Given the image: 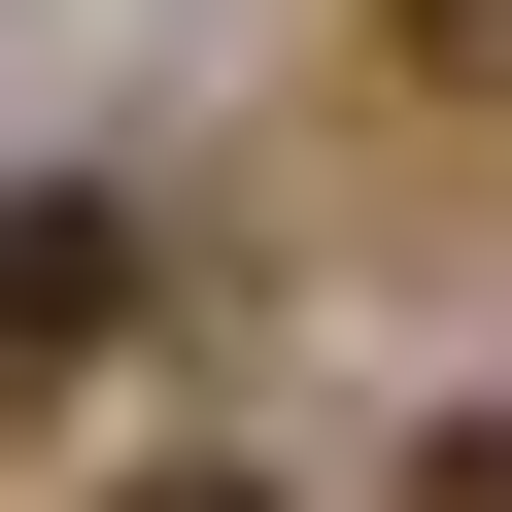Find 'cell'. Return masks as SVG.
I'll use <instances>...</instances> for the list:
<instances>
[{"instance_id":"1","label":"cell","mask_w":512,"mask_h":512,"mask_svg":"<svg viewBox=\"0 0 512 512\" xmlns=\"http://www.w3.org/2000/svg\"><path fill=\"white\" fill-rule=\"evenodd\" d=\"M103 342H137V205H103V171H0V410L103 376Z\"/></svg>"},{"instance_id":"2","label":"cell","mask_w":512,"mask_h":512,"mask_svg":"<svg viewBox=\"0 0 512 512\" xmlns=\"http://www.w3.org/2000/svg\"><path fill=\"white\" fill-rule=\"evenodd\" d=\"M410 512H512V410H444V444H410Z\"/></svg>"},{"instance_id":"3","label":"cell","mask_w":512,"mask_h":512,"mask_svg":"<svg viewBox=\"0 0 512 512\" xmlns=\"http://www.w3.org/2000/svg\"><path fill=\"white\" fill-rule=\"evenodd\" d=\"M410 69H512V0H410Z\"/></svg>"},{"instance_id":"4","label":"cell","mask_w":512,"mask_h":512,"mask_svg":"<svg viewBox=\"0 0 512 512\" xmlns=\"http://www.w3.org/2000/svg\"><path fill=\"white\" fill-rule=\"evenodd\" d=\"M103 512H274V478H103Z\"/></svg>"}]
</instances>
